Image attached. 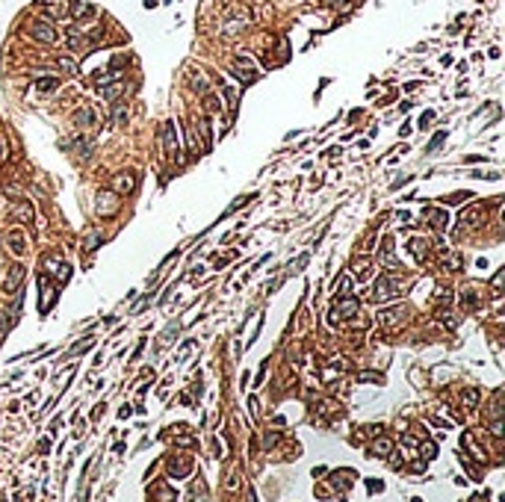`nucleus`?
Segmentation results:
<instances>
[{"label": "nucleus", "mask_w": 505, "mask_h": 502, "mask_svg": "<svg viewBox=\"0 0 505 502\" xmlns=\"http://www.w3.org/2000/svg\"><path fill=\"white\" fill-rule=\"evenodd\" d=\"M27 32H30L36 42H42V44H56V42H60L56 27H54V24H48V21H42V18L27 21Z\"/></svg>", "instance_id": "nucleus-1"}, {"label": "nucleus", "mask_w": 505, "mask_h": 502, "mask_svg": "<svg viewBox=\"0 0 505 502\" xmlns=\"http://www.w3.org/2000/svg\"><path fill=\"white\" fill-rule=\"evenodd\" d=\"M381 322H384V328H387V331H402V328L410 322V308H408V304L387 308V310L381 314Z\"/></svg>", "instance_id": "nucleus-2"}, {"label": "nucleus", "mask_w": 505, "mask_h": 502, "mask_svg": "<svg viewBox=\"0 0 505 502\" xmlns=\"http://www.w3.org/2000/svg\"><path fill=\"white\" fill-rule=\"evenodd\" d=\"M399 296H402V278H396V275H381L378 281H376V292H372L376 302L399 298Z\"/></svg>", "instance_id": "nucleus-3"}, {"label": "nucleus", "mask_w": 505, "mask_h": 502, "mask_svg": "<svg viewBox=\"0 0 505 502\" xmlns=\"http://www.w3.org/2000/svg\"><path fill=\"white\" fill-rule=\"evenodd\" d=\"M162 151H166V157H180V142H178V127L174 122H166L162 124Z\"/></svg>", "instance_id": "nucleus-4"}, {"label": "nucleus", "mask_w": 505, "mask_h": 502, "mask_svg": "<svg viewBox=\"0 0 505 502\" xmlns=\"http://www.w3.org/2000/svg\"><path fill=\"white\" fill-rule=\"evenodd\" d=\"M95 207H98V213H100V216H116V213H118V195H116L112 189L98 192Z\"/></svg>", "instance_id": "nucleus-5"}, {"label": "nucleus", "mask_w": 505, "mask_h": 502, "mask_svg": "<svg viewBox=\"0 0 505 502\" xmlns=\"http://www.w3.org/2000/svg\"><path fill=\"white\" fill-rule=\"evenodd\" d=\"M42 6L48 9V15L50 18H68L71 15V0H42Z\"/></svg>", "instance_id": "nucleus-6"}, {"label": "nucleus", "mask_w": 505, "mask_h": 502, "mask_svg": "<svg viewBox=\"0 0 505 502\" xmlns=\"http://www.w3.org/2000/svg\"><path fill=\"white\" fill-rule=\"evenodd\" d=\"M136 189V178L130 174V172H118L116 178H112V192L116 195H127V192H133Z\"/></svg>", "instance_id": "nucleus-7"}, {"label": "nucleus", "mask_w": 505, "mask_h": 502, "mask_svg": "<svg viewBox=\"0 0 505 502\" xmlns=\"http://www.w3.org/2000/svg\"><path fill=\"white\" fill-rule=\"evenodd\" d=\"M381 266L384 269H399V260L393 257V240L390 236L381 240Z\"/></svg>", "instance_id": "nucleus-8"}, {"label": "nucleus", "mask_w": 505, "mask_h": 502, "mask_svg": "<svg viewBox=\"0 0 505 502\" xmlns=\"http://www.w3.org/2000/svg\"><path fill=\"white\" fill-rule=\"evenodd\" d=\"M358 308H360V302L354 298V296H346L343 292V298L334 304V314H343V316H354L358 314Z\"/></svg>", "instance_id": "nucleus-9"}, {"label": "nucleus", "mask_w": 505, "mask_h": 502, "mask_svg": "<svg viewBox=\"0 0 505 502\" xmlns=\"http://www.w3.org/2000/svg\"><path fill=\"white\" fill-rule=\"evenodd\" d=\"M168 470H172L174 478H184V476L192 470V461L190 458H172V461H168Z\"/></svg>", "instance_id": "nucleus-10"}, {"label": "nucleus", "mask_w": 505, "mask_h": 502, "mask_svg": "<svg viewBox=\"0 0 505 502\" xmlns=\"http://www.w3.org/2000/svg\"><path fill=\"white\" fill-rule=\"evenodd\" d=\"M124 92H127L124 80H116V83H110V86H100V94H104L106 100H116V98H122Z\"/></svg>", "instance_id": "nucleus-11"}, {"label": "nucleus", "mask_w": 505, "mask_h": 502, "mask_svg": "<svg viewBox=\"0 0 505 502\" xmlns=\"http://www.w3.org/2000/svg\"><path fill=\"white\" fill-rule=\"evenodd\" d=\"M36 89H38V92H44V94H48V92H56V89H60V74L38 77V80H36Z\"/></svg>", "instance_id": "nucleus-12"}, {"label": "nucleus", "mask_w": 505, "mask_h": 502, "mask_svg": "<svg viewBox=\"0 0 505 502\" xmlns=\"http://www.w3.org/2000/svg\"><path fill=\"white\" fill-rule=\"evenodd\" d=\"M482 219H484V213H482V207H478V204H473L470 210H464V213H461V224H470V228L478 224Z\"/></svg>", "instance_id": "nucleus-13"}, {"label": "nucleus", "mask_w": 505, "mask_h": 502, "mask_svg": "<svg viewBox=\"0 0 505 502\" xmlns=\"http://www.w3.org/2000/svg\"><path fill=\"white\" fill-rule=\"evenodd\" d=\"M190 86L195 89V92L207 94V77H204V71H195V68H192L190 71Z\"/></svg>", "instance_id": "nucleus-14"}, {"label": "nucleus", "mask_w": 505, "mask_h": 502, "mask_svg": "<svg viewBox=\"0 0 505 502\" xmlns=\"http://www.w3.org/2000/svg\"><path fill=\"white\" fill-rule=\"evenodd\" d=\"M408 251H414V257H416V263H422L426 260V240H420V236H414V240H408Z\"/></svg>", "instance_id": "nucleus-15"}, {"label": "nucleus", "mask_w": 505, "mask_h": 502, "mask_svg": "<svg viewBox=\"0 0 505 502\" xmlns=\"http://www.w3.org/2000/svg\"><path fill=\"white\" fill-rule=\"evenodd\" d=\"M71 12H74V18L77 21H89V18H95V6H89V3H80V6H71Z\"/></svg>", "instance_id": "nucleus-16"}, {"label": "nucleus", "mask_w": 505, "mask_h": 502, "mask_svg": "<svg viewBox=\"0 0 505 502\" xmlns=\"http://www.w3.org/2000/svg\"><path fill=\"white\" fill-rule=\"evenodd\" d=\"M74 122L80 127H89V124H95V112L89 110V106H80L77 112H74Z\"/></svg>", "instance_id": "nucleus-17"}, {"label": "nucleus", "mask_w": 505, "mask_h": 502, "mask_svg": "<svg viewBox=\"0 0 505 502\" xmlns=\"http://www.w3.org/2000/svg\"><path fill=\"white\" fill-rule=\"evenodd\" d=\"M352 272H354V278H360V281H366V278L372 275V263H370V260H358V263L352 266Z\"/></svg>", "instance_id": "nucleus-18"}, {"label": "nucleus", "mask_w": 505, "mask_h": 502, "mask_svg": "<svg viewBox=\"0 0 505 502\" xmlns=\"http://www.w3.org/2000/svg\"><path fill=\"white\" fill-rule=\"evenodd\" d=\"M56 65H60V71H65L68 77H77V74H80V68H77V62H74L71 56H60Z\"/></svg>", "instance_id": "nucleus-19"}, {"label": "nucleus", "mask_w": 505, "mask_h": 502, "mask_svg": "<svg viewBox=\"0 0 505 502\" xmlns=\"http://www.w3.org/2000/svg\"><path fill=\"white\" fill-rule=\"evenodd\" d=\"M470 198H473V192L461 189V192H452V195H446V198H443V204H467Z\"/></svg>", "instance_id": "nucleus-20"}, {"label": "nucleus", "mask_w": 505, "mask_h": 502, "mask_svg": "<svg viewBox=\"0 0 505 502\" xmlns=\"http://www.w3.org/2000/svg\"><path fill=\"white\" fill-rule=\"evenodd\" d=\"M12 216L18 222H30L32 219V207H27V204H15L12 207Z\"/></svg>", "instance_id": "nucleus-21"}, {"label": "nucleus", "mask_w": 505, "mask_h": 502, "mask_svg": "<svg viewBox=\"0 0 505 502\" xmlns=\"http://www.w3.org/2000/svg\"><path fill=\"white\" fill-rule=\"evenodd\" d=\"M127 118H130V110H127V104H118V106H116V112H112V122H116L118 127H124Z\"/></svg>", "instance_id": "nucleus-22"}, {"label": "nucleus", "mask_w": 505, "mask_h": 502, "mask_svg": "<svg viewBox=\"0 0 505 502\" xmlns=\"http://www.w3.org/2000/svg\"><path fill=\"white\" fill-rule=\"evenodd\" d=\"M204 110H207L210 116H213V112H222V100L216 98V94L207 92V94H204Z\"/></svg>", "instance_id": "nucleus-23"}, {"label": "nucleus", "mask_w": 505, "mask_h": 502, "mask_svg": "<svg viewBox=\"0 0 505 502\" xmlns=\"http://www.w3.org/2000/svg\"><path fill=\"white\" fill-rule=\"evenodd\" d=\"M21 278H24V266H21V263H15V266H12V278L6 281V290H15V286L21 284Z\"/></svg>", "instance_id": "nucleus-24"}, {"label": "nucleus", "mask_w": 505, "mask_h": 502, "mask_svg": "<svg viewBox=\"0 0 505 502\" xmlns=\"http://www.w3.org/2000/svg\"><path fill=\"white\" fill-rule=\"evenodd\" d=\"M98 246H100V234H98V230H89L86 240H83V251H95Z\"/></svg>", "instance_id": "nucleus-25"}, {"label": "nucleus", "mask_w": 505, "mask_h": 502, "mask_svg": "<svg viewBox=\"0 0 505 502\" xmlns=\"http://www.w3.org/2000/svg\"><path fill=\"white\" fill-rule=\"evenodd\" d=\"M390 449H393V443H390L387 438H378L376 443H372V452H376V455H390Z\"/></svg>", "instance_id": "nucleus-26"}, {"label": "nucleus", "mask_w": 505, "mask_h": 502, "mask_svg": "<svg viewBox=\"0 0 505 502\" xmlns=\"http://www.w3.org/2000/svg\"><path fill=\"white\" fill-rule=\"evenodd\" d=\"M198 130H201V136H204V148H210V118H207V116L198 122Z\"/></svg>", "instance_id": "nucleus-27"}, {"label": "nucleus", "mask_w": 505, "mask_h": 502, "mask_svg": "<svg viewBox=\"0 0 505 502\" xmlns=\"http://www.w3.org/2000/svg\"><path fill=\"white\" fill-rule=\"evenodd\" d=\"M432 228H434V230H443V228H446V213H443V210H434V213H432Z\"/></svg>", "instance_id": "nucleus-28"}, {"label": "nucleus", "mask_w": 505, "mask_h": 502, "mask_svg": "<svg viewBox=\"0 0 505 502\" xmlns=\"http://www.w3.org/2000/svg\"><path fill=\"white\" fill-rule=\"evenodd\" d=\"M476 402H478V390H464V405L473 408Z\"/></svg>", "instance_id": "nucleus-29"}, {"label": "nucleus", "mask_w": 505, "mask_h": 502, "mask_svg": "<svg viewBox=\"0 0 505 502\" xmlns=\"http://www.w3.org/2000/svg\"><path fill=\"white\" fill-rule=\"evenodd\" d=\"M438 455V446H432V443H422V458L428 461V458H434Z\"/></svg>", "instance_id": "nucleus-30"}, {"label": "nucleus", "mask_w": 505, "mask_h": 502, "mask_svg": "<svg viewBox=\"0 0 505 502\" xmlns=\"http://www.w3.org/2000/svg\"><path fill=\"white\" fill-rule=\"evenodd\" d=\"M443 139H446V133H438V136H434V139L428 142V151H438V148L443 145Z\"/></svg>", "instance_id": "nucleus-31"}, {"label": "nucleus", "mask_w": 505, "mask_h": 502, "mask_svg": "<svg viewBox=\"0 0 505 502\" xmlns=\"http://www.w3.org/2000/svg\"><path fill=\"white\" fill-rule=\"evenodd\" d=\"M325 3H328L331 9H346L348 6V0H325Z\"/></svg>", "instance_id": "nucleus-32"}, {"label": "nucleus", "mask_w": 505, "mask_h": 502, "mask_svg": "<svg viewBox=\"0 0 505 502\" xmlns=\"http://www.w3.org/2000/svg\"><path fill=\"white\" fill-rule=\"evenodd\" d=\"M432 118H434V112L428 110V112H422V118H420V127H428L432 124Z\"/></svg>", "instance_id": "nucleus-33"}, {"label": "nucleus", "mask_w": 505, "mask_h": 502, "mask_svg": "<svg viewBox=\"0 0 505 502\" xmlns=\"http://www.w3.org/2000/svg\"><path fill=\"white\" fill-rule=\"evenodd\" d=\"M145 6H148V9H154V6H157V0H145Z\"/></svg>", "instance_id": "nucleus-34"}]
</instances>
